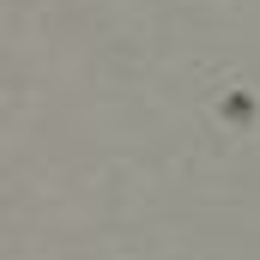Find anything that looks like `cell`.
<instances>
[{"instance_id":"1","label":"cell","mask_w":260,"mask_h":260,"mask_svg":"<svg viewBox=\"0 0 260 260\" xmlns=\"http://www.w3.org/2000/svg\"><path fill=\"white\" fill-rule=\"evenodd\" d=\"M206 115L230 139H260V85L236 67H206Z\"/></svg>"}]
</instances>
